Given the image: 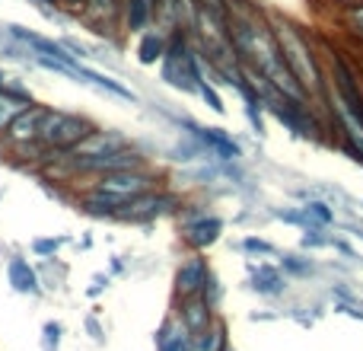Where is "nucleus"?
Wrapping results in <instances>:
<instances>
[{
    "mask_svg": "<svg viewBox=\"0 0 363 351\" xmlns=\"http://www.w3.org/2000/svg\"><path fill=\"white\" fill-rule=\"evenodd\" d=\"M281 265H284V271H290V275H309V271H313V262H309V259H300V256H284Z\"/></svg>",
    "mask_w": 363,
    "mask_h": 351,
    "instance_id": "24",
    "label": "nucleus"
},
{
    "mask_svg": "<svg viewBox=\"0 0 363 351\" xmlns=\"http://www.w3.org/2000/svg\"><path fill=\"white\" fill-rule=\"evenodd\" d=\"M188 345H191V333H188V326L179 316H172V320H166L163 326H160L157 351H188Z\"/></svg>",
    "mask_w": 363,
    "mask_h": 351,
    "instance_id": "14",
    "label": "nucleus"
},
{
    "mask_svg": "<svg viewBox=\"0 0 363 351\" xmlns=\"http://www.w3.org/2000/svg\"><path fill=\"white\" fill-rule=\"evenodd\" d=\"M6 32H10L19 45H26V48H29V55H48V58H55V61L67 64V68H74V70H77V64H80V61H77V55L64 42L45 38V36H38V32H29V29H23V26H16V23L6 26Z\"/></svg>",
    "mask_w": 363,
    "mask_h": 351,
    "instance_id": "6",
    "label": "nucleus"
},
{
    "mask_svg": "<svg viewBox=\"0 0 363 351\" xmlns=\"http://www.w3.org/2000/svg\"><path fill=\"white\" fill-rule=\"evenodd\" d=\"M198 96H201V99H204L217 115H223V112H226V106H223V99H220V93L213 90V83L207 80L204 74H201V80H198Z\"/></svg>",
    "mask_w": 363,
    "mask_h": 351,
    "instance_id": "22",
    "label": "nucleus"
},
{
    "mask_svg": "<svg viewBox=\"0 0 363 351\" xmlns=\"http://www.w3.org/2000/svg\"><path fill=\"white\" fill-rule=\"evenodd\" d=\"M242 249H249V252H264V256H274V246L271 243H264V239H258V237H249V239H242Z\"/></svg>",
    "mask_w": 363,
    "mask_h": 351,
    "instance_id": "27",
    "label": "nucleus"
},
{
    "mask_svg": "<svg viewBox=\"0 0 363 351\" xmlns=\"http://www.w3.org/2000/svg\"><path fill=\"white\" fill-rule=\"evenodd\" d=\"M93 122L86 115H74V112H61V109H48L42 122V131H38V144L45 151H51V157H64L67 151H74L89 131H93Z\"/></svg>",
    "mask_w": 363,
    "mask_h": 351,
    "instance_id": "2",
    "label": "nucleus"
},
{
    "mask_svg": "<svg viewBox=\"0 0 363 351\" xmlns=\"http://www.w3.org/2000/svg\"><path fill=\"white\" fill-rule=\"evenodd\" d=\"M179 320L188 326V333H201V329H207L213 323V307L204 301L201 294L194 297H182V310H179Z\"/></svg>",
    "mask_w": 363,
    "mask_h": 351,
    "instance_id": "12",
    "label": "nucleus"
},
{
    "mask_svg": "<svg viewBox=\"0 0 363 351\" xmlns=\"http://www.w3.org/2000/svg\"><path fill=\"white\" fill-rule=\"evenodd\" d=\"M67 243V239H35V243H32V252H38V256H51V252H57L61 249V246Z\"/></svg>",
    "mask_w": 363,
    "mask_h": 351,
    "instance_id": "26",
    "label": "nucleus"
},
{
    "mask_svg": "<svg viewBox=\"0 0 363 351\" xmlns=\"http://www.w3.org/2000/svg\"><path fill=\"white\" fill-rule=\"evenodd\" d=\"M106 284H108V275H96V281H93V288H89V294H99Z\"/></svg>",
    "mask_w": 363,
    "mask_h": 351,
    "instance_id": "28",
    "label": "nucleus"
},
{
    "mask_svg": "<svg viewBox=\"0 0 363 351\" xmlns=\"http://www.w3.org/2000/svg\"><path fill=\"white\" fill-rule=\"evenodd\" d=\"M179 205V198L172 192H160V188H150V192L138 195V198L125 201L121 211L115 214V220H131V224H147V220H157L160 214L172 211Z\"/></svg>",
    "mask_w": 363,
    "mask_h": 351,
    "instance_id": "5",
    "label": "nucleus"
},
{
    "mask_svg": "<svg viewBox=\"0 0 363 351\" xmlns=\"http://www.w3.org/2000/svg\"><path fill=\"white\" fill-rule=\"evenodd\" d=\"M249 271H252V288H255L258 294L274 297V294H284V288H287V278H284L277 269H271V265H255L252 262Z\"/></svg>",
    "mask_w": 363,
    "mask_h": 351,
    "instance_id": "18",
    "label": "nucleus"
},
{
    "mask_svg": "<svg viewBox=\"0 0 363 351\" xmlns=\"http://www.w3.org/2000/svg\"><path fill=\"white\" fill-rule=\"evenodd\" d=\"M57 342H61V323H45V351H57Z\"/></svg>",
    "mask_w": 363,
    "mask_h": 351,
    "instance_id": "25",
    "label": "nucleus"
},
{
    "mask_svg": "<svg viewBox=\"0 0 363 351\" xmlns=\"http://www.w3.org/2000/svg\"><path fill=\"white\" fill-rule=\"evenodd\" d=\"M207 275H211V265H207V259L201 256V252H188V256L182 259L179 271H176V297L182 301V297L201 294Z\"/></svg>",
    "mask_w": 363,
    "mask_h": 351,
    "instance_id": "9",
    "label": "nucleus"
},
{
    "mask_svg": "<svg viewBox=\"0 0 363 351\" xmlns=\"http://www.w3.org/2000/svg\"><path fill=\"white\" fill-rule=\"evenodd\" d=\"M4 80H6V77H4V70H0V90H4V87H6V83H4Z\"/></svg>",
    "mask_w": 363,
    "mask_h": 351,
    "instance_id": "30",
    "label": "nucleus"
},
{
    "mask_svg": "<svg viewBox=\"0 0 363 351\" xmlns=\"http://www.w3.org/2000/svg\"><path fill=\"white\" fill-rule=\"evenodd\" d=\"M29 106H32V96L26 93V90H16V87L0 90V134H4L6 128L13 125V119H16L19 112H26Z\"/></svg>",
    "mask_w": 363,
    "mask_h": 351,
    "instance_id": "13",
    "label": "nucleus"
},
{
    "mask_svg": "<svg viewBox=\"0 0 363 351\" xmlns=\"http://www.w3.org/2000/svg\"><path fill=\"white\" fill-rule=\"evenodd\" d=\"M303 214L313 220V227H325L335 220V211L325 205V201H306V205H303Z\"/></svg>",
    "mask_w": 363,
    "mask_h": 351,
    "instance_id": "21",
    "label": "nucleus"
},
{
    "mask_svg": "<svg viewBox=\"0 0 363 351\" xmlns=\"http://www.w3.org/2000/svg\"><path fill=\"white\" fill-rule=\"evenodd\" d=\"M153 185H157V182H153V176L147 173V166H140V170L102 173L99 179H96L93 188H99V192L112 195V198H118V201H131V198H138V195L150 192Z\"/></svg>",
    "mask_w": 363,
    "mask_h": 351,
    "instance_id": "4",
    "label": "nucleus"
},
{
    "mask_svg": "<svg viewBox=\"0 0 363 351\" xmlns=\"http://www.w3.org/2000/svg\"><path fill=\"white\" fill-rule=\"evenodd\" d=\"M188 351H226V329H223V323L213 320L207 329L194 333Z\"/></svg>",
    "mask_w": 363,
    "mask_h": 351,
    "instance_id": "20",
    "label": "nucleus"
},
{
    "mask_svg": "<svg viewBox=\"0 0 363 351\" xmlns=\"http://www.w3.org/2000/svg\"><path fill=\"white\" fill-rule=\"evenodd\" d=\"M6 278H10V284L19 291V294H38L35 269H32L26 259H10V265H6Z\"/></svg>",
    "mask_w": 363,
    "mask_h": 351,
    "instance_id": "19",
    "label": "nucleus"
},
{
    "mask_svg": "<svg viewBox=\"0 0 363 351\" xmlns=\"http://www.w3.org/2000/svg\"><path fill=\"white\" fill-rule=\"evenodd\" d=\"M172 122H176L179 128H188L191 141H198L211 160H226V163H233V160L242 157V147H239L236 141L223 131V128H204V125H198V122H191V119H172Z\"/></svg>",
    "mask_w": 363,
    "mask_h": 351,
    "instance_id": "3",
    "label": "nucleus"
},
{
    "mask_svg": "<svg viewBox=\"0 0 363 351\" xmlns=\"http://www.w3.org/2000/svg\"><path fill=\"white\" fill-rule=\"evenodd\" d=\"M166 45H169V32H163V29H147V32H140V42H138V61L140 64H157V61H163V55H166Z\"/></svg>",
    "mask_w": 363,
    "mask_h": 351,
    "instance_id": "15",
    "label": "nucleus"
},
{
    "mask_svg": "<svg viewBox=\"0 0 363 351\" xmlns=\"http://www.w3.org/2000/svg\"><path fill=\"white\" fill-rule=\"evenodd\" d=\"M345 10V29H351L357 38H363V0L351 6H341Z\"/></svg>",
    "mask_w": 363,
    "mask_h": 351,
    "instance_id": "23",
    "label": "nucleus"
},
{
    "mask_svg": "<svg viewBox=\"0 0 363 351\" xmlns=\"http://www.w3.org/2000/svg\"><path fill=\"white\" fill-rule=\"evenodd\" d=\"M157 19V0H121V26L125 32H140L150 29V23Z\"/></svg>",
    "mask_w": 363,
    "mask_h": 351,
    "instance_id": "11",
    "label": "nucleus"
},
{
    "mask_svg": "<svg viewBox=\"0 0 363 351\" xmlns=\"http://www.w3.org/2000/svg\"><path fill=\"white\" fill-rule=\"evenodd\" d=\"M226 351H230V348H226Z\"/></svg>",
    "mask_w": 363,
    "mask_h": 351,
    "instance_id": "31",
    "label": "nucleus"
},
{
    "mask_svg": "<svg viewBox=\"0 0 363 351\" xmlns=\"http://www.w3.org/2000/svg\"><path fill=\"white\" fill-rule=\"evenodd\" d=\"M74 77H77V80H86V83H93V87L106 90V93L118 96V99H125V102H138V93H134V90L121 87V83H118V80H112V77H106V74H99V70L86 68V64H77Z\"/></svg>",
    "mask_w": 363,
    "mask_h": 351,
    "instance_id": "16",
    "label": "nucleus"
},
{
    "mask_svg": "<svg viewBox=\"0 0 363 351\" xmlns=\"http://www.w3.org/2000/svg\"><path fill=\"white\" fill-rule=\"evenodd\" d=\"M220 233H223V217H217V214H204L198 220L182 224V237L194 252H204L207 246H213L220 239Z\"/></svg>",
    "mask_w": 363,
    "mask_h": 351,
    "instance_id": "10",
    "label": "nucleus"
},
{
    "mask_svg": "<svg viewBox=\"0 0 363 351\" xmlns=\"http://www.w3.org/2000/svg\"><path fill=\"white\" fill-rule=\"evenodd\" d=\"M45 115H48V106H35V102H32V106L26 109V112H19L16 119H13V125L4 131L6 144H13V147L38 144V131H42Z\"/></svg>",
    "mask_w": 363,
    "mask_h": 351,
    "instance_id": "8",
    "label": "nucleus"
},
{
    "mask_svg": "<svg viewBox=\"0 0 363 351\" xmlns=\"http://www.w3.org/2000/svg\"><path fill=\"white\" fill-rule=\"evenodd\" d=\"M77 205H80L86 214H93V217H115L125 201L112 198V195L99 192V188H89V192H83L80 198H77Z\"/></svg>",
    "mask_w": 363,
    "mask_h": 351,
    "instance_id": "17",
    "label": "nucleus"
},
{
    "mask_svg": "<svg viewBox=\"0 0 363 351\" xmlns=\"http://www.w3.org/2000/svg\"><path fill=\"white\" fill-rule=\"evenodd\" d=\"M128 147V138L115 128H93L74 151H67V157H77V160H93V157H108V153L121 151Z\"/></svg>",
    "mask_w": 363,
    "mask_h": 351,
    "instance_id": "7",
    "label": "nucleus"
},
{
    "mask_svg": "<svg viewBox=\"0 0 363 351\" xmlns=\"http://www.w3.org/2000/svg\"><path fill=\"white\" fill-rule=\"evenodd\" d=\"M338 6H351V4H360V0H335Z\"/></svg>",
    "mask_w": 363,
    "mask_h": 351,
    "instance_id": "29",
    "label": "nucleus"
},
{
    "mask_svg": "<svg viewBox=\"0 0 363 351\" xmlns=\"http://www.w3.org/2000/svg\"><path fill=\"white\" fill-rule=\"evenodd\" d=\"M271 29H274L277 48H281L290 74L300 80V87L306 90V96H319V99H325L328 80H325V70H322V61L315 58L313 45H309L306 38L300 36V29L290 26V23H271Z\"/></svg>",
    "mask_w": 363,
    "mask_h": 351,
    "instance_id": "1",
    "label": "nucleus"
}]
</instances>
